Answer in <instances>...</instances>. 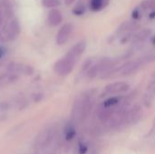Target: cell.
Here are the masks:
<instances>
[{"label":"cell","mask_w":155,"mask_h":154,"mask_svg":"<svg viewBox=\"0 0 155 154\" xmlns=\"http://www.w3.org/2000/svg\"><path fill=\"white\" fill-rule=\"evenodd\" d=\"M75 64V58L66 54L63 58L59 59L54 64V71L60 76L68 75L74 69Z\"/></svg>","instance_id":"1"},{"label":"cell","mask_w":155,"mask_h":154,"mask_svg":"<svg viewBox=\"0 0 155 154\" xmlns=\"http://www.w3.org/2000/svg\"><path fill=\"white\" fill-rule=\"evenodd\" d=\"M21 31L19 23L16 19L10 20L3 28V34L2 37H4L5 40L13 41L17 38Z\"/></svg>","instance_id":"2"},{"label":"cell","mask_w":155,"mask_h":154,"mask_svg":"<svg viewBox=\"0 0 155 154\" xmlns=\"http://www.w3.org/2000/svg\"><path fill=\"white\" fill-rule=\"evenodd\" d=\"M54 138V133L52 130H45L42 132L35 142V148L37 150H43L46 148Z\"/></svg>","instance_id":"3"},{"label":"cell","mask_w":155,"mask_h":154,"mask_svg":"<svg viewBox=\"0 0 155 154\" xmlns=\"http://www.w3.org/2000/svg\"><path fill=\"white\" fill-rule=\"evenodd\" d=\"M72 31H73V25H72V24H69V23L64 24L59 29V31H58V33L56 34V38H55L56 44L58 45L64 44L68 41L69 37H70V35L72 34Z\"/></svg>","instance_id":"4"},{"label":"cell","mask_w":155,"mask_h":154,"mask_svg":"<svg viewBox=\"0 0 155 154\" xmlns=\"http://www.w3.org/2000/svg\"><path fill=\"white\" fill-rule=\"evenodd\" d=\"M130 88L129 84L125 82H116L108 84L105 87V92L107 93H124Z\"/></svg>","instance_id":"5"},{"label":"cell","mask_w":155,"mask_h":154,"mask_svg":"<svg viewBox=\"0 0 155 154\" xmlns=\"http://www.w3.org/2000/svg\"><path fill=\"white\" fill-rule=\"evenodd\" d=\"M63 21V15L58 9H52L49 11L47 15V23L51 26H56Z\"/></svg>","instance_id":"6"},{"label":"cell","mask_w":155,"mask_h":154,"mask_svg":"<svg viewBox=\"0 0 155 154\" xmlns=\"http://www.w3.org/2000/svg\"><path fill=\"white\" fill-rule=\"evenodd\" d=\"M142 65L141 62L138 61H131L128 62L127 64H125L123 67H122V74L126 76V75H131L133 74H134L139 67Z\"/></svg>","instance_id":"7"},{"label":"cell","mask_w":155,"mask_h":154,"mask_svg":"<svg viewBox=\"0 0 155 154\" xmlns=\"http://www.w3.org/2000/svg\"><path fill=\"white\" fill-rule=\"evenodd\" d=\"M86 48V43L85 41H80L77 44H75L69 51H68V54H70L71 56L74 57L75 59L77 57H79L81 54H83V53L84 52Z\"/></svg>","instance_id":"8"},{"label":"cell","mask_w":155,"mask_h":154,"mask_svg":"<svg viewBox=\"0 0 155 154\" xmlns=\"http://www.w3.org/2000/svg\"><path fill=\"white\" fill-rule=\"evenodd\" d=\"M140 27V25L137 22L134 21H126L124 22L118 28L117 30V34H123V33H126L129 31H133V30H136Z\"/></svg>","instance_id":"9"},{"label":"cell","mask_w":155,"mask_h":154,"mask_svg":"<svg viewBox=\"0 0 155 154\" xmlns=\"http://www.w3.org/2000/svg\"><path fill=\"white\" fill-rule=\"evenodd\" d=\"M152 34V30L150 28H144L143 30H141L140 32H138L134 37H133V41L134 43H143L144 42L150 35Z\"/></svg>","instance_id":"10"},{"label":"cell","mask_w":155,"mask_h":154,"mask_svg":"<svg viewBox=\"0 0 155 154\" xmlns=\"http://www.w3.org/2000/svg\"><path fill=\"white\" fill-rule=\"evenodd\" d=\"M109 0H91L90 8L93 11H100L105 5H107Z\"/></svg>","instance_id":"11"},{"label":"cell","mask_w":155,"mask_h":154,"mask_svg":"<svg viewBox=\"0 0 155 154\" xmlns=\"http://www.w3.org/2000/svg\"><path fill=\"white\" fill-rule=\"evenodd\" d=\"M42 5L45 8H55L61 5L60 0H42Z\"/></svg>","instance_id":"12"},{"label":"cell","mask_w":155,"mask_h":154,"mask_svg":"<svg viewBox=\"0 0 155 154\" xmlns=\"http://www.w3.org/2000/svg\"><path fill=\"white\" fill-rule=\"evenodd\" d=\"M99 72H100L99 64H94L91 68H89V70L87 71V77L90 78V79H93V78H94L98 74Z\"/></svg>","instance_id":"13"},{"label":"cell","mask_w":155,"mask_h":154,"mask_svg":"<svg viewBox=\"0 0 155 154\" xmlns=\"http://www.w3.org/2000/svg\"><path fill=\"white\" fill-rule=\"evenodd\" d=\"M75 135V130L72 125H68L65 128V132H64V136H65V140L66 141H71Z\"/></svg>","instance_id":"14"},{"label":"cell","mask_w":155,"mask_h":154,"mask_svg":"<svg viewBox=\"0 0 155 154\" xmlns=\"http://www.w3.org/2000/svg\"><path fill=\"white\" fill-rule=\"evenodd\" d=\"M1 3H2L5 15H7V16H11L13 14V9H12V5L9 2V0H1Z\"/></svg>","instance_id":"15"},{"label":"cell","mask_w":155,"mask_h":154,"mask_svg":"<svg viewBox=\"0 0 155 154\" xmlns=\"http://www.w3.org/2000/svg\"><path fill=\"white\" fill-rule=\"evenodd\" d=\"M119 102H120V98L119 97H112V98H109L106 101H104L103 105H104V108H110L112 106L116 105Z\"/></svg>","instance_id":"16"},{"label":"cell","mask_w":155,"mask_h":154,"mask_svg":"<svg viewBox=\"0 0 155 154\" xmlns=\"http://www.w3.org/2000/svg\"><path fill=\"white\" fill-rule=\"evenodd\" d=\"M141 7L144 10H150V9H154L155 2L153 0H143L141 3Z\"/></svg>","instance_id":"17"},{"label":"cell","mask_w":155,"mask_h":154,"mask_svg":"<svg viewBox=\"0 0 155 154\" xmlns=\"http://www.w3.org/2000/svg\"><path fill=\"white\" fill-rule=\"evenodd\" d=\"M85 11V8L83 5H78L77 6H75L73 10V13L76 15H82Z\"/></svg>","instance_id":"18"},{"label":"cell","mask_w":155,"mask_h":154,"mask_svg":"<svg viewBox=\"0 0 155 154\" xmlns=\"http://www.w3.org/2000/svg\"><path fill=\"white\" fill-rule=\"evenodd\" d=\"M22 73L25 74V75H31L34 74V68L30 65H25V66H22V69H21Z\"/></svg>","instance_id":"19"},{"label":"cell","mask_w":155,"mask_h":154,"mask_svg":"<svg viewBox=\"0 0 155 154\" xmlns=\"http://www.w3.org/2000/svg\"><path fill=\"white\" fill-rule=\"evenodd\" d=\"M148 90V93L151 94L152 96H155V81H153L147 87Z\"/></svg>","instance_id":"20"},{"label":"cell","mask_w":155,"mask_h":154,"mask_svg":"<svg viewBox=\"0 0 155 154\" xmlns=\"http://www.w3.org/2000/svg\"><path fill=\"white\" fill-rule=\"evenodd\" d=\"M86 152H87V147L84 144L80 143V145H79V153L84 154Z\"/></svg>","instance_id":"21"},{"label":"cell","mask_w":155,"mask_h":154,"mask_svg":"<svg viewBox=\"0 0 155 154\" xmlns=\"http://www.w3.org/2000/svg\"><path fill=\"white\" fill-rule=\"evenodd\" d=\"M140 12H139V10L138 9H135L134 12H133V17L134 18H135V19H137V18H139L140 16Z\"/></svg>","instance_id":"22"},{"label":"cell","mask_w":155,"mask_h":154,"mask_svg":"<svg viewBox=\"0 0 155 154\" xmlns=\"http://www.w3.org/2000/svg\"><path fill=\"white\" fill-rule=\"evenodd\" d=\"M5 54V49L3 46L0 45V59H2L4 57Z\"/></svg>","instance_id":"23"},{"label":"cell","mask_w":155,"mask_h":154,"mask_svg":"<svg viewBox=\"0 0 155 154\" xmlns=\"http://www.w3.org/2000/svg\"><path fill=\"white\" fill-rule=\"evenodd\" d=\"M64 1H65V4H66V5H71V4L74 3L75 0H64Z\"/></svg>","instance_id":"24"},{"label":"cell","mask_w":155,"mask_h":154,"mask_svg":"<svg viewBox=\"0 0 155 154\" xmlns=\"http://www.w3.org/2000/svg\"><path fill=\"white\" fill-rule=\"evenodd\" d=\"M2 23H3V16H2V14L0 13V25H2Z\"/></svg>","instance_id":"25"},{"label":"cell","mask_w":155,"mask_h":154,"mask_svg":"<svg viewBox=\"0 0 155 154\" xmlns=\"http://www.w3.org/2000/svg\"><path fill=\"white\" fill-rule=\"evenodd\" d=\"M153 44H154V45H155V37H154V38H153Z\"/></svg>","instance_id":"26"},{"label":"cell","mask_w":155,"mask_h":154,"mask_svg":"<svg viewBox=\"0 0 155 154\" xmlns=\"http://www.w3.org/2000/svg\"><path fill=\"white\" fill-rule=\"evenodd\" d=\"M153 77H154V78H155V72H154V73H153Z\"/></svg>","instance_id":"27"},{"label":"cell","mask_w":155,"mask_h":154,"mask_svg":"<svg viewBox=\"0 0 155 154\" xmlns=\"http://www.w3.org/2000/svg\"><path fill=\"white\" fill-rule=\"evenodd\" d=\"M0 37H2V35H1V33H0Z\"/></svg>","instance_id":"28"},{"label":"cell","mask_w":155,"mask_h":154,"mask_svg":"<svg viewBox=\"0 0 155 154\" xmlns=\"http://www.w3.org/2000/svg\"><path fill=\"white\" fill-rule=\"evenodd\" d=\"M153 1H155V0H153Z\"/></svg>","instance_id":"29"},{"label":"cell","mask_w":155,"mask_h":154,"mask_svg":"<svg viewBox=\"0 0 155 154\" xmlns=\"http://www.w3.org/2000/svg\"><path fill=\"white\" fill-rule=\"evenodd\" d=\"M50 154H52V153H50Z\"/></svg>","instance_id":"30"}]
</instances>
